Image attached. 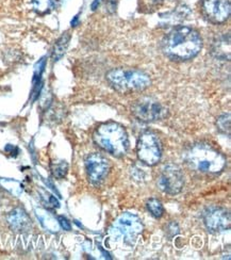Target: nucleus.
Returning <instances> with one entry per match:
<instances>
[{
    "mask_svg": "<svg viewBox=\"0 0 231 260\" xmlns=\"http://www.w3.org/2000/svg\"><path fill=\"white\" fill-rule=\"evenodd\" d=\"M143 223L138 215L125 212L120 214L111 227V234L127 244H132L143 232Z\"/></svg>",
    "mask_w": 231,
    "mask_h": 260,
    "instance_id": "39448f33",
    "label": "nucleus"
},
{
    "mask_svg": "<svg viewBox=\"0 0 231 260\" xmlns=\"http://www.w3.org/2000/svg\"><path fill=\"white\" fill-rule=\"evenodd\" d=\"M68 171H69V166L65 161H60V162H57V164L51 165V172L56 178H59V179L64 178L66 174H68Z\"/></svg>",
    "mask_w": 231,
    "mask_h": 260,
    "instance_id": "f3484780",
    "label": "nucleus"
},
{
    "mask_svg": "<svg viewBox=\"0 0 231 260\" xmlns=\"http://www.w3.org/2000/svg\"><path fill=\"white\" fill-rule=\"evenodd\" d=\"M184 160L191 169L205 174H217L226 166V158L213 146L205 143L191 146L185 151Z\"/></svg>",
    "mask_w": 231,
    "mask_h": 260,
    "instance_id": "f03ea898",
    "label": "nucleus"
},
{
    "mask_svg": "<svg viewBox=\"0 0 231 260\" xmlns=\"http://www.w3.org/2000/svg\"><path fill=\"white\" fill-rule=\"evenodd\" d=\"M157 183L164 193L171 195L178 194L184 186V175L178 166L171 164L162 169Z\"/></svg>",
    "mask_w": 231,
    "mask_h": 260,
    "instance_id": "6e6552de",
    "label": "nucleus"
},
{
    "mask_svg": "<svg viewBox=\"0 0 231 260\" xmlns=\"http://www.w3.org/2000/svg\"><path fill=\"white\" fill-rule=\"evenodd\" d=\"M146 207L148 211L151 213V215L155 216V218H161L164 213V208L162 203L157 199H149L146 202Z\"/></svg>",
    "mask_w": 231,
    "mask_h": 260,
    "instance_id": "dca6fc26",
    "label": "nucleus"
},
{
    "mask_svg": "<svg viewBox=\"0 0 231 260\" xmlns=\"http://www.w3.org/2000/svg\"><path fill=\"white\" fill-rule=\"evenodd\" d=\"M7 220L11 230L17 233H25L31 229V220L26 211L21 208H15L11 211Z\"/></svg>",
    "mask_w": 231,
    "mask_h": 260,
    "instance_id": "f8f14e48",
    "label": "nucleus"
},
{
    "mask_svg": "<svg viewBox=\"0 0 231 260\" xmlns=\"http://www.w3.org/2000/svg\"><path fill=\"white\" fill-rule=\"evenodd\" d=\"M85 170L87 177L95 186H99L110 172V162L102 154L94 153L86 157Z\"/></svg>",
    "mask_w": 231,
    "mask_h": 260,
    "instance_id": "1a4fd4ad",
    "label": "nucleus"
},
{
    "mask_svg": "<svg viewBox=\"0 0 231 260\" xmlns=\"http://www.w3.org/2000/svg\"><path fill=\"white\" fill-rule=\"evenodd\" d=\"M202 10L210 23L223 24L230 16V0H202Z\"/></svg>",
    "mask_w": 231,
    "mask_h": 260,
    "instance_id": "9d476101",
    "label": "nucleus"
},
{
    "mask_svg": "<svg viewBox=\"0 0 231 260\" xmlns=\"http://www.w3.org/2000/svg\"><path fill=\"white\" fill-rule=\"evenodd\" d=\"M179 233V227L177 225V223L172 222L167 226V234L170 235V237H174Z\"/></svg>",
    "mask_w": 231,
    "mask_h": 260,
    "instance_id": "6ab92c4d",
    "label": "nucleus"
},
{
    "mask_svg": "<svg viewBox=\"0 0 231 260\" xmlns=\"http://www.w3.org/2000/svg\"><path fill=\"white\" fill-rule=\"evenodd\" d=\"M216 125L221 132H223L224 134H227L229 136V134H230V115L224 114L222 116H219L216 121Z\"/></svg>",
    "mask_w": 231,
    "mask_h": 260,
    "instance_id": "a211bd4d",
    "label": "nucleus"
},
{
    "mask_svg": "<svg viewBox=\"0 0 231 260\" xmlns=\"http://www.w3.org/2000/svg\"><path fill=\"white\" fill-rule=\"evenodd\" d=\"M213 52L217 58H222L224 60L230 59V39L229 37L226 40V37H223L214 43Z\"/></svg>",
    "mask_w": 231,
    "mask_h": 260,
    "instance_id": "2eb2a0df",
    "label": "nucleus"
},
{
    "mask_svg": "<svg viewBox=\"0 0 231 260\" xmlns=\"http://www.w3.org/2000/svg\"><path fill=\"white\" fill-rule=\"evenodd\" d=\"M137 154L143 164L149 167L158 165L162 157V146L158 136L149 130L143 133L138 141Z\"/></svg>",
    "mask_w": 231,
    "mask_h": 260,
    "instance_id": "423d86ee",
    "label": "nucleus"
},
{
    "mask_svg": "<svg viewBox=\"0 0 231 260\" xmlns=\"http://www.w3.org/2000/svg\"><path fill=\"white\" fill-rule=\"evenodd\" d=\"M132 114L142 122H156L168 115V109L158 101L144 97L137 101L131 108Z\"/></svg>",
    "mask_w": 231,
    "mask_h": 260,
    "instance_id": "0eeeda50",
    "label": "nucleus"
},
{
    "mask_svg": "<svg viewBox=\"0 0 231 260\" xmlns=\"http://www.w3.org/2000/svg\"><path fill=\"white\" fill-rule=\"evenodd\" d=\"M93 139L99 147L115 157L125 156L129 149L126 129L115 122L99 125L93 134Z\"/></svg>",
    "mask_w": 231,
    "mask_h": 260,
    "instance_id": "7ed1b4c3",
    "label": "nucleus"
},
{
    "mask_svg": "<svg viewBox=\"0 0 231 260\" xmlns=\"http://www.w3.org/2000/svg\"><path fill=\"white\" fill-rule=\"evenodd\" d=\"M70 40H71V36L68 34V32H65V34H63V36L56 42V44H54L52 49V55H51L53 61H58L63 57L66 49L69 47Z\"/></svg>",
    "mask_w": 231,
    "mask_h": 260,
    "instance_id": "4468645a",
    "label": "nucleus"
},
{
    "mask_svg": "<svg viewBox=\"0 0 231 260\" xmlns=\"http://www.w3.org/2000/svg\"><path fill=\"white\" fill-rule=\"evenodd\" d=\"M61 0H31L33 11L40 15H45L57 9Z\"/></svg>",
    "mask_w": 231,
    "mask_h": 260,
    "instance_id": "ddd939ff",
    "label": "nucleus"
},
{
    "mask_svg": "<svg viewBox=\"0 0 231 260\" xmlns=\"http://www.w3.org/2000/svg\"><path fill=\"white\" fill-rule=\"evenodd\" d=\"M107 80L112 88L122 94L142 92L149 88L151 79L145 72L137 69L119 68L107 74Z\"/></svg>",
    "mask_w": 231,
    "mask_h": 260,
    "instance_id": "20e7f679",
    "label": "nucleus"
},
{
    "mask_svg": "<svg viewBox=\"0 0 231 260\" xmlns=\"http://www.w3.org/2000/svg\"><path fill=\"white\" fill-rule=\"evenodd\" d=\"M58 220H59V223H60L61 227L64 231H71V229H72L71 223L69 222L68 219L64 218V216H59Z\"/></svg>",
    "mask_w": 231,
    "mask_h": 260,
    "instance_id": "aec40b11",
    "label": "nucleus"
},
{
    "mask_svg": "<svg viewBox=\"0 0 231 260\" xmlns=\"http://www.w3.org/2000/svg\"><path fill=\"white\" fill-rule=\"evenodd\" d=\"M205 225L211 233H221L230 227V213L221 207H210L204 213Z\"/></svg>",
    "mask_w": 231,
    "mask_h": 260,
    "instance_id": "9b49d317",
    "label": "nucleus"
},
{
    "mask_svg": "<svg viewBox=\"0 0 231 260\" xmlns=\"http://www.w3.org/2000/svg\"><path fill=\"white\" fill-rule=\"evenodd\" d=\"M162 51L174 61H189L195 58L203 48V39L196 29L178 26L164 37Z\"/></svg>",
    "mask_w": 231,
    "mask_h": 260,
    "instance_id": "f257e3e1",
    "label": "nucleus"
}]
</instances>
